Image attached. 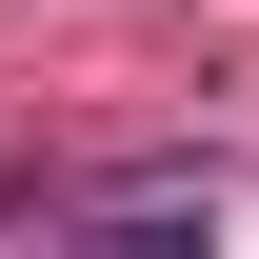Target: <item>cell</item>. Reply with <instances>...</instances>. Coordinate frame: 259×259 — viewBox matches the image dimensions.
<instances>
[{
    "instance_id": "obj_1",
    "label": "cell",
    "mask_w": 259,
    "mask_h": 259,
    "mask_svg": "<svg viewBox=\"0 0 259 259\" xmlns=\"http://www.w3.org/2000/svg\"><path fill=\"white\" fill-rule=\"evenodd\" d=\"M80 220H220V160H120L80 180Z\"/></svg>"
},
{
    "instance_id": "obj_2",
    "label": "cell",
    "mask_w": 259,
    "mask_h": 259,
    "mask_svg": "<svg viewBox=\"0 0 259 259\" xmlns=\"http://www.w3.org/2000/svg\"><path fill=\"white\" fill-rule=\"evenodd\" d=\"M0 220H80V180L60 160H0Z\"/></svg>"
}]
</instances>
